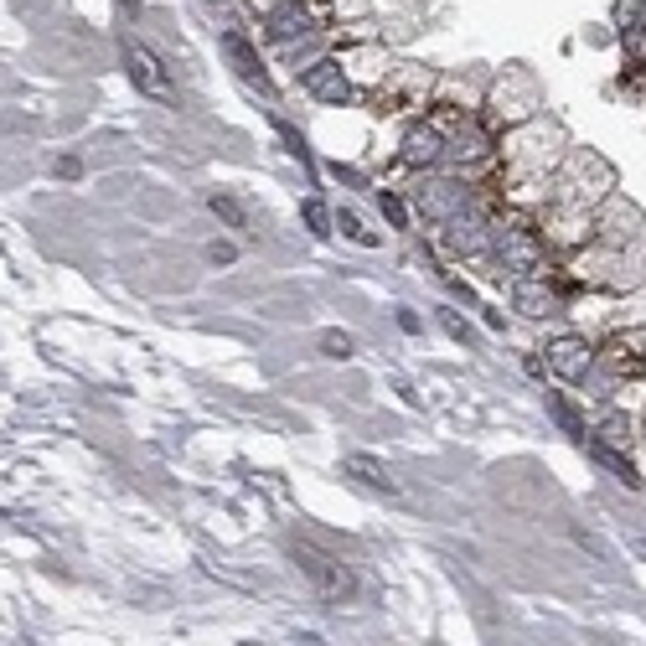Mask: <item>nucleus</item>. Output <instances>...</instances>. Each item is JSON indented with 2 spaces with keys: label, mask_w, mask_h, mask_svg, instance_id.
Returning <instances> with one entry per match:
<instances>
[{
  "label": "nucleus",
  "mask_w": 646,
  "mask_h": 646,
  "mask_svg": "<svg viewBox=\"0 0 646 646\" xmlns=\"http://www.w3.org/2000/svg\"><path fill=\"white\" fill-rule=\"evenodd\" d=\"M610 197H615V171L590 150H569V161L548 187V202L538 207V233L548 238V249H574V243L590 238Z\"/></svg>",
  "instance_id": "obj_1"
},
{
  "label": "nucleus",
  "mask_w": 646,
  "mask_h": 646,
  "mask_svg": "<svg viewBox=\"0 0 646 646\" xmlns=\"http://www.w3.org/2000/svg\"><path fill=\"white\" fill-rule=\"evenodd\" d=\"M569 161V135L559 119H533V125H517L507 130L502 140V181L512 202L528 207L543 187H553V176H559V166Z\"/></svg>",
  "instance_id": "obj_2"
},
{
  "label": "nucleus",
  "mask_w": 646,
  "mask_h": 646,
  "mask_svg": "<svg viewBox=\"0 0 646 646\" xmlns=\"http://www.w3.org/2000/svg\"><path fill=\"white\" fill-rule=\"evenodd\" d=\"M569 274L579 285H605V290H646V233L626 249H600L590 243L584 254H574Z\"/></svg>",
  "instance_id": "obj_3"
},
{
  "label": "nucleus",
  "mask_w": 646,
  "mask_h": 646,
  "mask_svg": "<svg viewBox=\"0 0 646 646\" xmlns=\"http://www.w3.org/2000/svg\"><path fill=\"white\" fill-rule=\"evenodd\" d=\"M543 109V88L528 68H507V78L491 83V94H486V119L481 125L486 130H502V125H533Z\"/></svg>",
  "instance_id": "obj_4"
},
{
  "label": "nucleus",
  "mask_w": 646,
  "mask_h": 646,
  "mask_svg": "<svg viewBox=\"0 0 646 646\" xmlns=\"http://www.w3.org/2000/svg\"><path fill=\"white\" fill-rule=\"evenodd\" d=\"M491 249H497L502 269L512 274V280H538V274L548 269V238L533 228V223H497V238H491Z\"/></svg>",
  "instance_id": "obj_5"
},
{
  "label": "nucleus",
  "mask_w": 646,
  "mask_h": 646,
  "mask_svg": "<svg viewBox=\"0 0 646 646\" xmlns=\"http://www.w3.org/2000/svg\"><path fill=\"white\" fill-rule=\"evenodd\" d=\"M290 553H295V564H300V574L316 584V590L326 595V600H352V590H357V579H352V569L336 559V553H326V548H316V543H290Z\"/></svg>",
  "instance_id": "obj_6"
},
{
  "label": "nucleus",
  "mask_w": 646,
  "mask_h": 646,
  "mask_svg": "<svg viewBox=\"0 0 646 646\" xmlns=\"http://www.w3.org/2000/svg\"><path fill=\"white\" fill-rule=\"evenodd\" d=\"M429 78L424 68H393L378 88H373V109L378 114H398V109H424V99H429Z\"/></svg>",
  "instance_id": "obj_7"
},
{
  "label": "nucleus",
  "mask_w": 646,
  "mask_h": 646,
  "mask_svg": "<svg viewBox=\"0 0 646 646\" xmlns=\"http://www.w3.org/2000/svg\"><path fill=\"white\" fill-rule=\"evenodd\" d=\"M471 202H476V187H460V181H429V187L414 192V207L429 223H455L460 212H471Z\"/></svg>",
  "instance_id": "obj_8"
},
{
  "label": "nucleus",
  "mask_w": 646,
  "mask_h": 646,
  "mask_svg": "<svg viewBox=\"0 0 646 646\" xmlns=\"http://www.w3.org/2000/svg\"><path fill=\"white\" fill-rule=\"evenodd\" d=\"M636 238H641V212L626 197H610L600 207V218H595L590 243H600V249H626V243H636Z\"/></svg>",
  "instance_id": "obj_9"
},
{
  "label": "nucleus",
  "mask_w": 646,
  "mask_h": 646,
  "mask_svg": "<svg viewBox=\"0 0 646 646\" xmlns=\"http://www.w3.org/2000/svg\"><path fill=\"white\" fill-rule=\"evenodd\" d=\"M595 347H590V336H553V342H548V367H553V373H559L564 383H584V378H590L595 373Z\"/></svg>",
  "instance_id": "obj_10"
},
{
  "label": "nucleus",
  "mask_w": 646,
  "mask_h": 646,
  "mask_svg": "<svg viewBox=\"0 0 646 646\" xmlns=\"http://www.w3.org/2000/svg\"><path fill=\"white\" fill-rule=\"evenodd\" d=\"M445 150H450V135L435 125V119H419V125H409V135H404V150H398V161L404 166H440L445 161Z\"/></svg>",
  "instance_id": "obj_11"
},
{
  "label": "nucleus",
  "mask_w": 646,
  "mask_h": 646,
  "mask_svg": "<svg viewBox=\"0 0 646 646\" xmlns=\"http://www.w3.org/2000/svg\"><path fill=\"white\" fill-rule=\"evenodd\" d=\"M305 94L321 104H347L352 99V73L342 57H321V63L305 68Z\"/></svg>",
  "instance_id": "obj_12"
},
{
  "label": "nucleus",
  "mask_w": 646,
  "mask_h": 646,
  "mask_svg": "<svg viewBox=\"0 0 646 646\" xmlns=\"http://www.w3.org/2000/svg\"><path fill=\"white\" fill-rule=\"evenodd\" d=\"M564 285H553L548 274H538V280H517L512 285V300H517V316H528V321H543V316H553L559 311V295Z\"/></svg>",
  "instance_id": "obj_13"
},
{
  "label": "nucleus",
  "mask_w": 646,
  "mask_h": 646,
  "mask_svg": "<svg viewBox=\"0 0 646 646\" xmlns=\"http://www.w3.org/2000/svg\"><path fill=\"white\" fill-rule=\"evenodd\" d=\"M125 73L135 78V88H145V94H156V99L171 94V78H166V68H161V57L145 52L140 42H125Z\"/></svg>",
  "instance_id": "obj_14"
},
{
  "label": "nucleus",
  "mask_w": 646,
  "mask_h": 646,
  "mask_svg": "<svg viewBox=\"0 0 646 646\" xmlns=\"http://www.w3.org/2000/svg\"><path fill=\"white\" fill-rule=\"evenodd\" d=\"M223 52L233 57V68H238L243 83H254V88H264V94H269V73L259 63V52L249 47V37H243V32H223Z\"/></svg>",
  "instance_id": "obj_15"
},
{
  "label": "nucleus",
  "mask_w": 646,
  "mask_h": 646,
  "mask_svg": "<svg viewBox=\"0 0 646 646\" xmlns=\"http://www.w3.org/2000/svg\"><path fill=\"white\" fill-rule=\"evenodd\" d=\"M342 471H347L352 481H362L367 491H383V497H398V481L388 476V466H383V460H373V455H347V460H342Z\"/></svg>",
  "instance_id": "obj_16"
},
{
  "label": "nucleus",
  "mask_w": 646,
  "mask_h": 646,
  "mask_svg": "<svg viewBox=\"0 0 646 646\" xmlns=\"http://www.w3.org/2000/svg\"><path fill=\"white\" fill-rule=\"evenodd\" d=\"M584 450H590V455L600 460L605 471H615V476H621L626 486H641V481H636V466H631V460H626L621 450H610V445H605V440H595V435H584Z\"/></svg>",
  "instance_id": "obj_17"
},
{
  "label": "nucleus",
  "mask_w": 646,
  "mask_h": 646,
  "mask_svg": "<svg viewBox=\"0 0 646 646\" xmlns=\"http://www.w3.org/2000/svg\"><path fill=\"white\" fill-rule=\"evenodd\" d=\"M605 326H615V331L646 326V290H631V300H621V305H615V311L605 316Z\"/></svg>",
  "instance_id": "obj_18"
},
{
  "label": "nucleus",
  "mask_w": 646,
  "mask_h": 646,
  "mask_svg": "<svg viewBox=\"0 0 646 646\" xmlns=\"http://www.w3.org/2000/svg\"><path fill=\"white\" fill-rule=\"evenodd\" d=\"M212 212H218V218H223L228 228H249V212H243L228 192H212Z\"/></svg>",
  "instance_id": "obj_19"
},
{
  "label": "nucleus",
  "mask_w": 646,
  "mask_h": 646,
  "mask_svg": "<svg viewBox=\"0 0 646 646\" xmlns=\"http://www.w3.org/2000/svg\"><path fill=\"white\" fill-rule=\"evenodd\" d=\"M336 228H342L352 243H367V249H373V243H378V233H367V228H362V218H357L352 207H342V212H336Z\"/></svg>",
  "instance_id": "obj_20"
},
{
  "label": "nucleus",
  "mask_w": 646,
  "mask_h": 646,
  "mask_svg": "<svg viewBox=\"0 0 646 646\" xmlns=\"http://www.w3.org/2000/svg\"><path fill=\"white\" fill-rule=\"evenodd\" d=\"M548 409H553V419H559V424L569 429V435H584V424H579V414L569 409V398H564V393H548Z\"/></svg>",
  "instance_id": "obj_21"
},
{
  "label": "nucleus",
  "mask_w": 646,
  "mask_h": 646,
  "mask_svg": "<svg viewBox=\"0 0 646 646\" xmlns=\"http://www.w3.org/2000/svg\"><path fill=\"white\" fill-rule=\"evenodd\" d=\"M626 435H631V424H626L621 414L600 419V429H595V440H605V445H626Z\"/></svg>",
  "instance_id": "obj_22"
},
{
  "label": "nucleus",
  "mask_w": 646,
  "mask_h": 646,
  "mask_svg": "<svg viewBox=\"0 0 646 646\" xmlns=\"http://www.w3.org/2000/svg\"><path fill=\"white\" fill-rule=\"evenodd\" d=\"M378 207H383V218H388L393 228H404V223H409V212H404V202H398L393 192H378Z\"/></svg>",
  "instance_id": "obj_23"
},
{
  "label": "nucleus",
  "mask_w": 646,
  "mask_h": 646,
  "mask_svg": "<svg viewBox=\"0 0 646 646\" xmlns=\"http://www.w3.org/2000/svg\"><path fill=\"white\" fill-rule=\"evenodd\" d=\"M300 212H305V223H311V233H316V238H326V233H331V218H326V207H321V202H305Z\"/></svg>",
  "instance_id": "obj_24"
},
{
  "label": "nucleus",
  "mask_w": 646,
  "mask_h": 646,
  "mask_svg": "<svg viewBox=\"0 0 646 646\" xmlns=\"http://www.w3.org/2000/svg\"><path fill=\"white\" fill-rule=\"evenodd\" d=\"M321 347H326L331 357H352V336H347V331H326Z\"/></svg>",
  "instance_id": "obj_25"
},
{
  "label": "nucleus",
  "mask_w": 646,
  "mask_h": 646,
  "mask_svg": "<svg viewBox=\"0 0 646 646\" xmlns=\"http://www.w3.org/2000/svg\"><path fill=\"white\" fill-rule=\"evenodd\" d=\"M626 52H631L636 68L646 63V26H631V32H626Z\"/></svg>",
  "instance_id": "obj_26"
},
{
  "label": "nucleus",
  "mask_w": 646,
  "mask_h": 646,
  "mask_svg": "<svg viewBox=\"0 0 646 646\" xmlns=\"http://www.w3.org/2000/svg\"><path fill=\"white\" fill-rule=\"evenodd\" d=\"M440 326H445V331L455 336V342H471V326H466V321H460L455 311H440Z\"/></svg>",
  "instance_id": "obj_27"
},
{
  "label": "nucleus",
  "mask_w": 646,
  "mask_h": 646,
  "mask_svg": "<svg viewBox=\"0 0 646 646\" xmlns=\"http://www.w3.org/2000/svg\"><path fill=\"white\" fill-rule=\"evenodd\" d=\"M233 254H238L233 243H212V249H207V259H212V264H233Z\"/></svg>",
  "instance_id": "obj_28"
},
{
  "label": "nucleus",
  "mask_w": 646,
  "mask_h": 646,
  "mask_svg": "<svg viewBox=\"0 0 646 646\" xmlns=\"http://www.w3.org/2000/svg\"><path fill=\"white\" fill-rule=\"evenodd\" d=\"M300 646H321V641H316V636H300Z\"/></svg>",
  "instance_id": "obj_29"
}]
</instances>
